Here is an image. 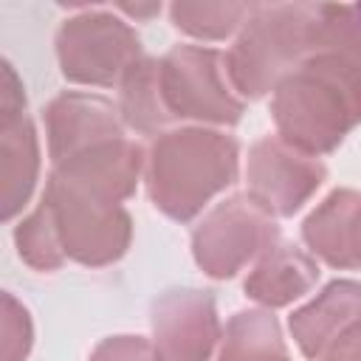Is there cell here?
I'll return each mask as SVG.
<instances>
[{"label":"cell","instance_id":"cell-3","mask_svg":"<svg viewBox=\"0 0 361 361\" xmlns=\"http://www.w3.org/2000/svg\"><path fill=\"white\" fill-rule=\"evenodd\" d=\"M319 17L322 3H254L226 54L234 93L243 102L274 93L279 79L319 48Z\"/></svg>","mask_w":361,"mask_h":361},{"label":"cell","instance_id":"cell-18","mask_svg":"<svg viewBox=\"0 0 361 361\" xmlns=\"http://www.w3.org/2000/svg\"><path fill=\"white\" fill-rule=\"evenodd\" d=\"M251 6L254 3H228V0L186 3V0H178L169 6V20L178 31H183L195 39L214 42V39H226L234 31H240L245 17L251 14Z\"/></svg>","mask_w":361,"mask_h":361},{"label":"cell","instance_id":"cell-14","mask_svg":"<svg viewBox=\"0 0 361 361\" xmlns=\"http://www.w3.org/2000/svg\"><path fill=\"white\" fill-rule=\"evenodd\" d=\"M319 276H322V271H319V262L313 259V254H307L305 248H299L288 240H276L259 254L257 265L248 271V276L243 282V290L259 307L276 310V307H288L290 302L310 293L316 288Z\"/></svg>","mask_w":361,"mask_h":361},{"label":"cell","instance_id":"cell-10","mask_svg":"<svg viewBox=\"0 0 361 361\" xmlns=\"http://www.w3.org/2000/svg\"><path fill=\"white\" fill-rule=\"evenodd\" d=\"M48 158L51 164H62L96 144L124 138V121L118 116V104L99 93L65 90L48 102L42 110Z\"/></svg>","mask_w":361,"mask_h":361},{"label":"cell","instance_id":"cell-22","mask_svg":"<svg viewBox=\"0 0 361 361\" xmlns=\"http://www.w3.org/2000/svg\"><path fill=\"white\" fill-rule=\"evenodd\" d=\"M25 116V93L8 59H3V82H0V124Z\"/></svg>","mask_w":361,"mask_h":361},{"label":"cell","instance_id":"cell-15","mask_svg":"<svg viewBox=\"0 0 361 361\" xmlns=\"http://www.w3.org/2000/svg\"><path fill=\"white\" fill-rule=\"evenodd\" d=\"M0 175H3V223H11L31 200L39 178V138L28 116L0 124Z\"/></svg>","mask_w":361,"mask_h":361},{"label":"cell","instance_id":"cell-24","mask_svg":"<svg viewBox=\"0 0 361 361\" xmlns=\"http://www.w3.org/2000/svg\"><path fill=\"white\" fill-rule=\"evenodd\" d=\"M118 11L130 14V17H152L161 11V3H152V6H130V3H121Z\"/></svg>","mask_w":361,"mask_h":361},{"label":"cell","instance_id":"cell-20","mask_svg":"<svg viewBox=\"0 0 361 361\" xmlns=\"http://www.w3.org/2000/svg\"><path fill=\"white\" fill-rule=\"evenodd\" d=\"M3 358L0 361H25L34 344V324L25 305H20L8 290L3 293V319H0Z\"/></svg>","mask_w":361,"mask_h":361},{"label":"cell","instance_id":"cell-13","mask_svg":"<svg viewBox=\"0 0 361 361\" xmlns=\"http://www.w3.org/2000/svg\"><path fill=\"white\" fill-rule=\"evenodd\" d=\"M144 166H147V152L141 149V144L124 135V138L96 144L51 169L73 183H82L110 200L124 203L127 197L135 195Z\"/></svg>","mask_w":361,"mask_h":361},{"label":"cell","instance_id":"cell-7","mask_svg":"<svg viewBox=\"0 0 361 361\" xmlns=\"http://www.w3.org/2000/svg\"><path fill=\"white\" fill-rule=\"evenodd\" d=\"M279 240L276 217L248 192H237L212 206L192 231V257L212 279L237 276L251 259Z\"/></svg>","mask_w":361,"mask_h":361},{"label":"cell","instance_id":"cell-19","mask_svg":"<svg viewBox=\"0 0 361 361\" xmlns=\"http://www.w3.org/2000/svg\"><path fill=\"white\" fill-rule=\"evenodd\" d=\"M14 245H17V254L20 259L39 271V274H51V271H59L65 265V251H62V243H59V234H56V226H54V217H51V209L45 206V200L37 203L34 212H28L17 226H14Z\"/></svg>","mask_w":361,"mask_h":361},{"label":"cell","instance_id":"cell-23","mask_svg":"<svg viewBox=\"0 0 361 361\" xmlns=\"http://www.w3.org/2000/svg\"><path fill=\"white\" fill-rule=\"evenodd\" d=\"M322 361H361V330H353L341 341H336Z\"/></svg>","mask_w":361,"mask_h":361},{"label":"cell","instance_id":"cell-4","mask_svg":"<svg viewBox=\"0 0 361 361\" xmlns=\"http://www.w3.org/2000/svg\"><path fill=\"white\" fill-rule=\"evenodd\" d=\"M51 209L62 251L85 268H104L118 262L133 243V217L118 203L82 183L48 172L42 197Z\"/></svg>","mask_w":361,"mask_h":361},{"label":"cell","instance_id":"cell-17","mask_svg":"<svg viewBox=\"0 0 361 361\" xmlns=\"http://www.w3.org/2000/svg\"><path fill=\"white\" fill-rule=\"evenodd\" d=\"M217 361H290L274 310H237L223 330Z\"/></svg>","mask_w":361,"mask_h":361},{"label":"cell","instance_id":"cell-12","mask_svg":"<svg viewBox=\"0 0 361 361\" xmlns=\"http://www.w3.org/2000/svg\"><path fill=\"white\" fill-rule=\"evenodd\" d=\"M302 240L307 251L330 268H361V192L333 189L305 217Z\"/></svg>","mask_w":361,"mask_h":361},{"label":"cell","instance_id":"cell-5","mask_svg":"<svg viewBox=\"0 0 361 361\" xmlns=\"http://www.w3.org/2000/svg\"><path fill=\"white\" fill-rule=\"evenodd\" d=\"M161 93L172 121L234 127L245 102L234 93L226 54L203 45H175L161 56Z\"/></svg>","mask_w":361,"mask_h":361},{"label":"cell","instance_id":"cell-9","mask_svg":"<svg viewBox=\"0 0 361 361\" xmlns=\"http://www.w3.org/2000/svg\"><path fill=\"white\" fill-rule=\"evenodd\" d=\"M149 324L161 361H209L223 338L217 299L200 288H172L155 296Z\"/></svg>","mask_w":361,"mask_h":361},{"label":"cell","instance_id":"cell-6","mask_svg":"<svg viewBox=\"0 0 361 361\" xmlns=\"http://www.w3.org/2000/svg\"><path fill=\"white\" fill-rule=\"evenodd\" d=\"M141 39L135 28L104 8H85L68 17L56 31L59 71L73 85L113 87L141 59Z\"/></svg>","mask_w":361,"mask_h":361},{"label":"cell","instance_id":"cell-8","mask_svg":"<svg viewBox=\"0 0 361 361\" xmlns=\"http://www.w3.org/2000/svg\"><path fill=\"white\" fill-rule=\"evenodd\" d=\"M327 166L279 135H262L248 149V195L274 217H293L324 183Z\"/></svg>","mask_w":361,"mask_h":361},{"label":"cell","instance_id":"cell-11","mask_svg":"<svg viewBox=\"0 0 361 361\" xmlns=\"http://www.w3.org/2000/svg\"><path fill=\"white\" fill-rule=\"evenodd\" d=\"M288 327L299 353L310 361H322L336 341L353 330H361V282H327L307 305L288 316Z\"/></svg>","mask_w":361,"mask_h":361},{"label":"cell","instance_id":"cell-2","mask_svg":"<svg viewBox=\"0 0 361 361\" xmlns=\"http://www.w3.org/2000/svg\"><path fill=\"white\" fill-rule=\"evenodd\" d=\"M240 144L234 135L209 127H178L161 133L144 166L152 206L169 220H195L214 195L237 183Z\"/></svg>","mask_w":361,"mask_h":361},{"label":"cell","instance_id":"cell-21","mask_svg":"<svg viewBox=\"0 0 361 361\" xmlns=\"http://www.w3.org/2000/svg\"><path fill=\"white\" fill-rule=\"evenodd\" d=\"M87 361H161V355L144 336H107L93 347Z\"/></svg>","mask_w":361,"mask_h":361},{"label":"cell","instance_id":"cell-1","mask_svg":"<svg viewBox=\"0 0 361 361\" xmlns=\"http://www.w3.org/2000/svg\"><path fill=\"white\" fill-rule=\"evenodd\" d=\"M276 135L330 155L361 124V45L322 48L279 79L271 93Z\"/></svg>","mask_w":361,"mask_h":361},{"label":"cell","instance_id":"cell-16","mask_svg":"<svg viewBox=\"0 0 361 361\" xmlns=\"http://www.w3.org/2000/svg\"><path fill=\"white\" fill-rule=\"evenodd\" d=\"M161 59L141 56L118 85V116L124 127L138 135H161L172 124V116L161 93Z\"/></svg>","mask_w":361,"mask_h":361}]
</instances>
